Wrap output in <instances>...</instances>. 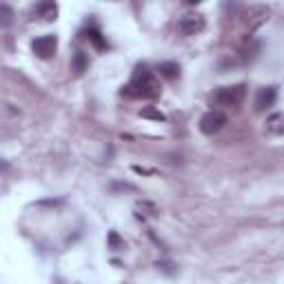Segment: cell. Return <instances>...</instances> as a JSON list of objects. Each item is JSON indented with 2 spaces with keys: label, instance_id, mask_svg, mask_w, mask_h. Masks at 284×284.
I'll return each mask as SVG.
<instances>
[{
  "label": "cell",
  "instance_id": "6da1fadb",
  "mask_svg": "<svg viewBox=\"0 0 284 284\" xmlns=\"http://www.w3.org/2000/svg\"><path fill=\"white\" fill-rule=\"evenodd\" d=\"M158 93H160L158 82H155L153 73L149 71V67H145V65L135 67L131 82L127 87H122V96L135 98V100H149V98H155Z\"/></svg>",
  "mask_w": 284,
  "mask_h": 284
},
{
  "label": "cell",
  "instance_id": "7a4b0ae2",
  "mask_svg": "<svg viewBox=\"0 0 284 284\" xmlns=\"http://www.w3.org/2000/svg\"><path fill=\"white\" fill-rule=\"evenodd\" d=\"M246 98V87L244 85H229V87H220L213 96L216 105L229 107V109H238Z\"/></svg>",
  "mask_w": 284,
  "mask_h": 284
},
{
  "label": "cell",
  "instance_id": "3957f363",
  "mask_svg": "<svg viewBox=\"0 0 284 284\" xmlns=\"http://www.w3.org/2000/svg\"><path fill=\"white\" fill-rule=\"evenodd\" d=\"M31 49H34V53L38 56V58L49 60L51 56H56V49H58V38H56V36H51V34L40 36V38H36L34 43H31Z\"/></svg>",
  "mask_w": 284,
  "mask_h": 284
},
{
  "label": "cell",
  "instance_id": "277c9868",
  "mask_svg": "<svg viewBox=\"0 0 284 284\" xmlns=\"http://www.w3.org/2000/svg\"><path fill=\"white\" fill-rule=\"evenodd\" d=\"M224 125H226V116L222 111H209V113H204V116L200 118V131H202L204 135L218 133L220 129H224Z\"/></svg>",
  "mask_w": 284,
  "mask_h": 284
},
{
  "label": "cell",
  "instance_id": "5b68a950",
  "mask_svg": "<svg viewBox=\"0 0 284 284\" xmlns=\"http://www.w3.org/2000/svg\"><path fill=\"white\" fill-rule=\"evenodd\" d=\"M204 29V16L200 14H184L178 20V34L182 36H196Z\"/></svg>",
  "mask_w": 284,
  "mask_h": 284
},
{
  "label": "cell",
  "instance_id": "8992f818",
  "mask_svg": "<svg viewBox=\"0 0 284 284\" xmlns=\"http://www.w3.org/2000/svg\"><path fill=\"white\" fill-rule=\"evenodd\" d=\"M275 98H278V91L275 87H262L255 96V111H269L271 107L275 105Z\"/></svg>",
  "mask_w": 284,
  "mask_h": 284
},
{
  "label": "cell",
  "instance_id": "52a82bcc",
  "mask_svg": "<svg viewBox=\"0 0 284 284\" xmlns=\"http://www.w3.org/2000/svg\"><path fill=\"white\" fill-rule=\"evenodd\" d=\"M158 73L164 78V80L174 82L180 78V65L178 63H160L158 65Z\"/></svg>",
  "mask_w": 284,
  "mask_h": 284
},
{
  "label": "cell",
  "instance_id": "ba28073f",
  "mask_svg": "<svg viewBox=\"0 0 284 284\" xmlns=\"http://www.w3.org/2000/svg\"><path fill=\"white\" fill-rule=\"evenodd\" d=\"M266 131L273 133V135L284 133V116L282 113H273V116H269V120H266Z\"/></svg>",
  "mask_w": 284,
  "mask_h": 284
},
{
  "label": "cell",
  "instance_id": "9c48e42d",
  "mask_svg": "<svg viewBox=\"0 0 284 284\" xmlns=\"http://www.w3.org/2000/svg\"><path fill=\"white\" fill-rule=\"evenodd\" d=\"M38 16L44 20H56V16H58V5H56V2H43V5H38Z\"/></svg>",
  "mask_w": 284,
  "mask_h": 284
},
{
  "label": "cell",
  "instance_id": "30bf717a",
  "mask_svg": "<svg viewBox=\"0 0 284 284\" xmlns=\"http://www.w3.org/2000/svg\"><path fill=\"white\" fill-rule=\"evenodd\" d=\"M87 65H89V60H87V56H85V53H82V51H76V53H73L71 69H73V71L78 73V76H80V73H85V71H87Z\"/></svg>",
  "mask_w": 284,
  "mask_h": 284
},
{
  "label": "cell",
  "instance_id": "8fae6325",
  "mask_svg": "<svg viewBox=\"0 0 284 284\" xmlns=\"http://www.w3.org/2000/svg\"><path fill=\"white\" fill-rule=\"evenodd\" d=\"M11 18H14V11H11L9 5H0V24L2 27H9Z\"/></svg>",
  "mask_w": 284,
  "mask_h": 284
},
{
  "label": "cell",
  "instance_id": "7c38bea8",
  "mask_svg": "<svg viewBox=\"0 0 284 284\" xmlns=\"http://www.w3.org/2000/svg\"><path fill=\"white\" fill-rule=\"evenodd\" d=\"M140 116H142V118H149V120H158V122L167 120L162 111H155V109H142V111H140Z\"/></svg>",
  "mask_w": 284,
  "mask_h": 284
},
{
  "label": "cell",
  "instance_id": "4fadbf2b",
  "mask_svg": "<svg viewBox=\"0 0 284 284\" xmlns=\"http://www.w3.org/2000/svg\"><path fill=\"white\" fill-rule=\"evenodd\" d=\"M89 40L93 43V47H96V49H105V47H107V43L102 40V34H100L98 29H91V31H89Z\"/></svg>",
  "mask_w": 284,
  "mask_h": 284
},
{
  "label": "cell",
  "instance_id": "5bb4252c",
  "mask_svg": "<svg viewBox=\"0 0 284 284\" xmlns=\"http://www.w3.org/2000/svg\"><path fill=\"white\" fill-rule=\"evenodd\" d=\"M109 244L113 246V249H122V246H125V242L120 240V236H118L116 231H111L109 233Z\"/></svg>",
  "mask_w": 284,
  "mask_h": 284
}]
</instances>
